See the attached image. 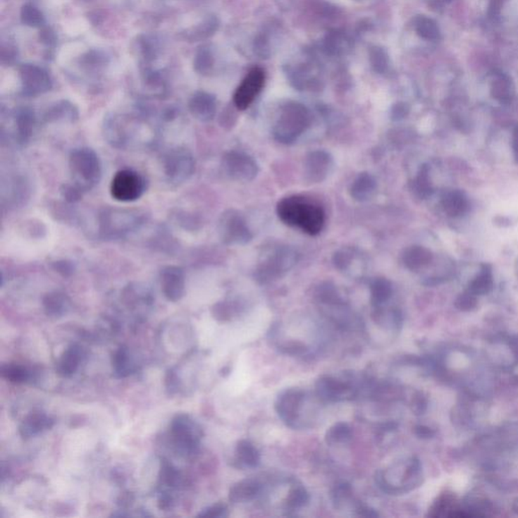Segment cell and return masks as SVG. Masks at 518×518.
<instances>
[{"label": "cell", "mask_w": 518, "mask_h": 518, "mask_svg": "<svg viewBox=\"0 0 518 518\" xmlns=\"http://www.w3.org/2000/svg\"><path fill=\"white\" fill-rule=\"evenodd\" d=\"M147 118L142 113H111L104 121V139L111 147L118 150L150 145L155 141V134L147 124Z\"/></svg>", "instance_id": "1"}, {"label": "cell", "mask_w": 518, "mask_h": 518, "mask_svg": "<svg viewBox=\"0 0 518 518\" xmlns=\"http://www.w3.org/2000/svg\"><path fill=\"white\" fill-rule=\"evenodd\" d=\"M276 214L283 224L298 228L310 236L321 233L326 219L319 204L301 196L283 197L276 206Z\"/></svg>", "instance_id": "2"}, {"label": "cell", "mask_w": 518, "mask_h": 518, "mask_svg": "<svg viewBox=\"0 0 518 518\" xmlns=\"http://www.w3.org/2000/svg\"><path fill=\"white\" fill-rule=\"evenodd\" d=\"M145 221V213L140 210L106 208L97 215V233L102 239L117 240L138 231Z\"/></svg>", "instance_id": "3"}, {"label": "cell", "mask_w": 518, "mask_h": 518, "mask_svg": "<svg viewBox=\"0 0 518 518\" xmlns=\"http://www.w3.org/2000/svg\"><path fill=\"white\" fill-rule=\"evenodd\" d=\"M311 124L312 115L305 104L298 101H285L280 106L273 124V138L278 143L290 145L306 133Z\"/></svg>", "instance_id": "4"}, {"label": "cell", "mask_w": 518, "mask_h": 518, "mask_svg": "<svg viewBox=\"0 0 518 518\" xmlns=\"http://www.w3.org/2000/svg\"><path fill=\"white\" fill-rule=\"evenodd\" d=\"M72 183L83 192H90L101 183V161L94 150L88 147L75 148L68 160Z\"/></svg>", "instance_id": "5"}, {"label": "cell", "mask_w": 518, "mask_h": 518, "mask_svg": "<svg viewBox=\"0 0 518 518\" xmlns=\"http://www.w3.org/2000/svg\"><path fill=\"white\" fill-rule=\"evenodd\" d=\"M298 260L299 253L290 246L280 245L269 248L259 260L255 278L262 285L273 282L291 271Z\"/></svg>", "instance_id": "6"}, {"label": "cell", "mask_w": 518, "mask_h": 518, "mask_svg": "<svg viewBox=\"0 0 518 518\" xmlns=\"http://www.w3.org/2000/svg\"><path fill=\"white\" fill-rule=\"evenodd\" d=\"M162 169L167 183L178 187L189 181L194 175L196 160L187 148H171L162 157Z\"/></svg>", "instance_id": "7"}, {"label": "cell", "mask_w": 518, "mask_h": 518, "mask_svg": "<svg viewBox=\"0 0 518 518\" xmlns=\"http://www.w3.org/2000/svg\"><path fill=\"white\" fill-rule=\"evenodd\" d=\"M202 429L189 415L180 414L171 424V440L180 455L190 457L197 454L202 438Z\"/></svg>", "instance_id": "8"}, {"label": "cell", "mask_w": 518, "mask_h": 518, "mask_svg": "<svg viewBox=\"0 0 518 518\" xmlns=\"http://www.w3.org/2000/svg\"><path fill=\"white\" fill-rule=\"evenodd\" d=\"M147 189L146 180L138 171L122 169L113 176L111 183V196L120 203H134L138 201Z\"/></svg>", "instance_id": "9"}, {"label": "cell", "mask_w": 518, "mask_h": 518, "mask_svg": "<svg viewBox=\"0 0 518 518\" xmlns=\"http://www.w3.org/2000/svg\"><path fill=\"white\" fill-rule=\"evenodd\" d=\"M221 241L228 246H243L252 240V230L238 211L230 209L221 215L218 223Z\"/></svg>", "instance_id": "10"}, {"label": "cell", "mask_w": 518, "mask_h": 518, "mask_svg": "<svg viewBox=\"0 0 518 518\" xmlns=\"http://www.w3.org/2000/svg\"><path fill=\"white\" fill-rule=\"evenodd\" d=\"M283 70L292 87L299 92H315L322 87L320 67L314 58L297 64L285 65Z\"/></svg>", "instance_id": "11"}, {"label": "cell", "mask_w": 518, "mask_h": 518, "mask_svg": "<svg viewBox=\"0 0 518 518\" xmlns=\"http://www.w3.org/2000/svg\"><path fill=\"white\" fill-rule=\"evenodd\" d=\"M222 168L230 180L249 183L257 178L259 166L257 160L247 153L232 150L222 158Z\"/></svg>", "instance_id": "12"}, {"label": "cell", "mask_w": 518, "mask_h": 518, "mask_svg": "<svg viewBox=\"0 0 518 518\" xmlns=\"http://www.w3.org/2000/svg\"><path fill=\"white\" fill-rule=\"evenodd\" d=\"M22 94L25 97H37L47 94L53 87L50 73L39 65L25 63L18 67Z\"/></svg>", "instance_id": "13"}, {"label": "cell", "mask_w": 518, "mask_h": 518, "mask_svg": "<svg viewBox=\"0 0 518 518\" xmlns=\"http://www.w3.org/2000/svg\"><path fill=\"white\" fill-rule=\"evenodd\" d=\"M264 83H266V72L264 69L257 67L248 72L247 75L234 92L233 102L237 110H247L264 90Z\"/></svg>", "instance_id": "14"}, {"label": "cell", "mask_w": 518, "mask_h": 518, "mask_svg": "<svg viewBox=\"0 0 518 518\" xmlns=\"http://www.w3.org/2000/svg\"><path fill=\"white\" fill-rule=\"evenodd\" d=\"M305 393L300 389H287L276 398L275 409L278 417L288 426L298 428Z\"/></svg>", "instance_id": "15"}, {"label": "cell", "mask_w": 518, "mask_h": 518, "mask_svg": "<svg viewBox=\"0 0 518 518\" xmlns=\"http://www.w3.org/2000/svg\"><path fill=\"white\" fill-rule=\"evenodd\" d=\"M316 394L323 402L352 400L357 395V386L331 376H323L316 383Z\"/></svg>", "instance_id": "16"}, {"label": "cell", "mask_w": 518, "mask_h": 518, "mask_svg": "<svg viewBox=\"0 0 518 518\" xmlns=\"http://www.w3.org/2000/svg\"><path fill=\"white\" fill-rule=\"evenodd\" d=\"M11 137L18 146H25L32 140L38 126V117L32 109L22 106L11 113Z\"/></svg>", "instance_id": "17"}, {"label": "cell", "mask_w": 518, "mask_h": 518, "mask_svg": "<svg viewBox=\"0 0 518 518\" xmlns=\"http://www.w3.org/2000/svg\"><path fill=\"white\" fill-rule=\"evenodd\" d=\"M334 166L332 155L325 150L311 151L304 160V176L310 183H320L328 178Z\"/></svg>", "instance_id": "18"}, {"label": "cell", "mask_w": 518, "mask_h": 518, "mask_svg": "<svg viewBox=\"0 0 518 518\" xmlns=\"http://www.w3.org/2000/svg\"><path fill=\"white\" fill-rule=\"evenodd\" d=\"M160 285L165 298L178 302L185 294V271L178 266H167L160 271Z\"/></svg>", "instance_id": "19"}, {"label": "cell", "mask_w": 518, "mask_h": 518, "mask_svg": "<svg viewBox=\"0 0 518 518\" xmlns=\"http://www.w3.org/2000/svg\"><path fill=\"white\" fill-rule=\"evenodd\" d=\"M136 51L140 69L155 68L164 52V42L156 35H141L136 41Z\"/></svg>", "instance_id": "20"}, {"label": "cell", "mask_w": 518, "mask_h": 518, "mask_svg": "<svg viewBox=\"0 0 518 518\" xmlns=\"http://www.w3.org/2000/svg\"><path fill=\"white\" fill-rule=\"evenodd\" d=\"M190 115L201 123H209L217 113V99L215 95L204 90H199L190 97L189 101Z\"/></svg>", "instance_id": "21"}, {"label": "cell", "mask_w": 518, "mask_h": 518, "mask_svg": "<svg viewBox=\"0 0 518 518\" xmlns=\"http://www.w3.org/2000/svg\"><path fill=\"white\" fill-rule=\"evenodd\" d=\"M354 47V42L343 30H330L322 39L321 50L329 57H343Z\"/></svg>", "instance_id": "22"}, {"label": "cell", "mask_w": 518, "mask_h": 518, "mask_svg": "<svg viewBox=\"0 0 518 518\" xmlns=\"http://www.w3.org/2000/svg\"><path fill=\"white\" fill-rule=\"evenodd\" d=\"M42 120L46 124H74L79 120L78 108L71 101L62 99L51 104Z\"/></svg>", "instance_id": "23"}, {"label": "cell", "mask_w": 518, "mask_h": 518, "mask_svg": "<svg viewBox=\"0 0 518 518\" xmlns=\"http://www.w3.org/2000/svg\"><path fill=\"white\" fill-rule=\"evenodd\" d=\"M144 92L153 99H164L168 94V83L162 71L157 68L140 69Z\"/></svg>", "instance_id": "24"}, {"label": "cell", "mask_w": 518, "mask_h": 518, "mask_svg": "<svg viewBox=\"0 0 518 518\" xmlns=\"http://www.w3.org/2000/svg\"><path fill=\"white\" fill-rule=\"evenodd\" d=\"M378 183L375 176L369 173H359L350 187V197L359 203L371 201L377 194Z\"/></svg>", "instance_id": "25"}, {"label": "cell", "mask_w": 518, "mask_h": 518, "mask_svg": "<svg viewBox=\"0 0 518 518\" xmlns=\"http://www.w3.org/2000/svg\"><path fill=\"white\" fill-rule=\"evenodd\" d=\"M220 27V20L217 16L214 15H208L204 16V20L194 27L185 30L181 32L183 39L195 43V42L204 41V39H210L217 32Z\"/></svg>", "instance_id": "26"}, {"label": "cell", "mask_w": 518, "mask_h": 518, "mask_svg": "<svg viewBox=\"0 0 518 518\" xmlns=\"http://www.w3.org/2000/svg\"><path fill=\"white\" fill-rule=\"evenodd\" d=\"M441 206L448 217L457 218L468 213L470 203L463 190H450L441 196Z\"/></svg>", "instance_id": "27"}, {"label": "cell", "mask_w": 518, "mask_h": 518, "mask_svg": "<svg viewBox=\"0 0 518 518\" xmlns=\"http://www.w3.org/2000/svg\"><path fill=\"white\" fill-rule=\"evenodd\" d=\"M402 261L409 271H419L431 266L433 262V254L428 248L413 245L404 250Z\"/></svg>", "instance_id": "28"}, {"label": "cell", "mask_w": 518, "mask_h": 518, "mask_svg": "<svg viewBox=\"0 0 518 518\" xmlns=\"http://www.w3.org/2000/svg\"><path fill=\"white\" fill-rule=\"evenodd\" d=\"M54 421L44 412H32L23 420L20 434L24 440L34 438L42 432L50 429Z\"/></svg>", "instance_id": "29"}, {"label": "cell", "mask_w": 518, "mask_h": 518, "mask_svg": "<svg viewBox=\"0 0 518 518\" xmlns=\"http://www.w3.org/2000/svg\"><path fill=\"white\" fill-rule=\"evenodd\" d=\"M490 92L495 101L502 104H510L514 97V83L508 74L503 72L495 73L490 87Z\"/></svg>", "instance_id": "30"}, {"label": "cell", "mask_w": 518, "mask_h": 518, "mask_svg": "<svg viewBox=\"0 0 518 518\" xmlns=\"http://www.w3.org/2000/svg\"><path fill=\"white\" fill-rule=\"evenodd\" d=\"M262 486L259 481L245 479L236 483L229 491V500L232 503H245L257 498L261 492Z\"/></svg>", "instance_id": "31"}, {"label": "cell", "mask_w": 518, "mask_h": 518, "mask_svg": "<svg viewBox=\"0 0 518 518\" xmlns=\"http://www.w3.org/2000/svg\"><path fill=\"white\" fill-rule=\"evenodd\" d=\"M83 350L78 345H72L64 350L57 362L56 371L61 377L68 378L75 374L82 361Z\"/></svg>", "instance_id": "32"}, {"label": "cell", "mask_w": 518, "mask_h": 518, "mask_svg": "<svg viewBox=\"0 0 518 518\" xmlns=\"http://www.w3.org/2000/svg\"><path fill=\"white\" fill-rule=\"evenodd\" d=\"M44 310L49 317H62L70 309V300L64 292L54 291L49 292L43 299Z\"/></svg>", "instance_id": "33"}, {"label": "cell", "mask_w": 518, "mask_h": 518, "mask_svg": "<svg viewBox=\"0 0 518 518\" xmlns=\"http://www.w3.org/2000/svg\"><path fill=\"white\" fill-rule=\"evenodd\" d=\"M415 34L424 41L436 42L441 39V32L438 23L426 16H417L412 20Z\"/></svg>", "instance_id": "34"}, {"label": "cell", "mask_w": 518, "mask_h": 518, "mask_svg": "<svg viewBox=\"0 0 518 518\" xmlns=\"http://www.w3.org/2000/svg\"><path fill=\"white\" fill-rule=\"evenodd\" d=\"M236 462L240 468L255 469L259 466L260 455L249 440H242L236 445Z\"/></svg>", "instance_id": "35"}, {"label": "cell", "mask_w": 518, "mask_h": 518, "mask_svg": "<svg viewBox=\"0 0 518 518\" xmlns=\"http://www.w3.org/2000/svg\"><path fill=\"white\" fill-rule=\"evenodd\" d=\"M216 56L211 45H203L197 49L194 59V69L202 76H209L214 72Z\"/></svg>", "instance_id": "36"}, {"label": "cell", "mask_w": 518, "mask_h": 518, "mask_svg": "<svg viewBox=\"0 0 518 518\" xmlns=\"http://www.w3.org/2000/svg\"><path fill=\"white\" fill-rule=\"evenodd\" d=\"M493 278L492 266L488 264H482L479 273L469 283L468 291L475 296L488 294L493 288Z\"/></svg>", "instance_id": "37"}, {"label": "cell", "mask_w": 518, "mask_h": 518, "mask_svg": "<svg viewBox=\"0 0 518 518\" xmlns=\"http://www.w3.org/2000/svg\"><path fill=\"white\" fill-rule=\"evenodd\" d=\"M110 59L104 51L90 50L81 56L79 65L87 73H99L108 66Z\"/></svg>", "instance_id": "38"}, {"label": "cell", "mask_w": 518, "mask_h": 518, "mask_svg": "<svg viewBox=\"0 0 518 518\" xmlns=\"http://www.w3.org/2000/svg\"><path fill=\"white\" fill-rule=\"evenodd\" d=\"M371 303L375 308H381L389 302L393 295L392 283L385 278H377L369 285Z\"/></svg>", "instance_id": "39"}, {"label": "cell", "mask_w": 518, "mask_h": 518, "mask_svg": "<svg viewBox=\"0 0 518 518\" xmlns=\"http://www.w3.org/2000/svg\"><path fill=\"white\" fill-rule=\"evenodd\" d=\"M412 190L420 199H428L433 194V185L431 178V168L428 165H422L417 178L412 181Z\"/></svg>", "instance_id": "40"}, {"label": "cell", "mask_w": 518, "mask_h": 518, "mask_svg": "<svg viewBox=\"0 0 518 518\" xmlns=\"http://www.w3.org/2000/svg\"><path fill=\"white\" fill-rule=\"evenodd\" d=\"M369 61L376 73L384 75L390 70V56L383 46L373 45L369 49Z\"/></svg>", "instance_id": "41"}, {"label": "cell", "mask_w": 518, "mask_h": 518, "mask_svg": "<svg viewBox=\"0 0 518 518\" xmlns=\"http://www.w3.org/2000/svg\"><path fill=\"white\" fill-rule=\"evenodd\" d=\"M20 22L25 27L32 29H43L46 27V18L41 9L31 2L25 4L20 8Z\"/></svg>", "instance_id": "42"}, {"label": "cell", "mask_w": 518, "mask_h": 518, "mask_svg": "<svg viewBox=\"0 0 518 518\" xmlns=\"http://www.w3.org/2000/svg\"><path fill=\"white\" fill-rule=\"evenodd\" d=\"M352 428L350 425L345 422H338L327 431L325 434V441L327 445H340V443H348L352 440Z\"/></svg>", "instance_id": "43"}, {"label": "cell", "mask_w": 518, "mask_h": 518, "mask_svg": "<svg viewBox=\"0 0 518 518\" xmlns=\"http://www.w3.org/2000/svg\"><path fill=\"white\" fill-rule=\"evenodd\" d=\"M113 368L116 377L125 378L129 376L132 371L130 364L129 350L125 346H121L113 357Z\"/></svg>", "instance_id": "44"}, {"label": "cell", "mask_w": 518, "mask_h": 518, "mask_svg": "<svg viewBox=\"0 0 518 518\" xmlns=\"http://www.w3.org/2000/svg\"><path fill=\"white\" fill-rule=\"evenodd\" d=\"M1 375L9 382L16 384H23L27 382L30 378V371L20 364H4L1 366Z\"/></svg>", "instance_id": "45"}, {"label": "cell", "mask_w": 518, "mask_h": 518, "mask_svg": "<svg viewBox=\"0 0 518 518\" xmlns=\"http://www.w3.org/2000/svg\"><path fill=\"white\" fill-rule=\"evenodd\" d=\"M309 499H310V497H309L305 488L302 486L292 488L291 491L288 494L287 499H285V507L290 510H300V508L304 507L308 504Z\"/></svg>", "instance_id": "46"}, {"label": "cell", "mask_w": 518, "mask_h": 518, "mask_svg": "<svg viewBox=\"0 0 518 518\" xmlns=\"http://www.w3.org/2000/svg\"><path fill=\"white\" fill-rule=\"evenodd\" d=\"M271 37L266 32H259L254 37L252 42V50L254 54L261 59H267L273 53L271 49Z\"/></svg>", "instance_id": "47"}, {"label": "cell", "mask_w": 518, "mask_h": 518, "mask_svg": "<svg viewBox=\"0 0 518 518\" xmlns=\"http://www.w3.org/2000/svg\"><path fill=\"white\" fill-rule=\"evenodd\" d=\"M180 473L173 468V464L167 461L162 462L160 470V481L162 485L167 487H175L180 482Z\"/></svg>", "instance_id": "48"}, {"label": "cell", "mask_w": 518, "mask_h": 518, "mask_svg": "<svg viewBox=\"0 0 518 518\" xmlns=\"http://www.w3.org/2000/svg\"><path fill=\"white\" fill-rule=\"evenodd\" d=\"M18 49L15 44L11 41L2 42L1 46V62L6 66H11L18 61Z\"/></svg>", "instance_id": "49"}, {"label": "cell", "mask_w": 518, "mask_h": 518, "mask_svg": "<svg viewBox=\"0 0 518 518\" xmlns=\"http://www.w3.org/2000/svg\"><path fill=\"white\" fill-rule=\"evenodd\" d=\"M60 194L67 203L76 204L82 199L85 192L78 187H76L74 183H66V185H62L61 189H60Z\"/></svg>", "instance_id": "50"}, {"label": "cell", "mask_w": 518, "mask_h": 518, "mask_svg": "<svg viewBox=\"0 0 518 518\" xmlns=\"http://www.w3.org/2000/svg\"><path fill=\"white\" fill-rule=\"evenodd\" d=\"M52 267L56 273L64 276V278L71 276L75 271V266H74L73 262L68 261V260H58V261L53 262Z\"/></svg>", "instance_id": "51"}, {"label": "cell", "mask_w": 518, "mask_h": 518, "mask_svg": "<svg viewBox=\"0 0 518 518\" xmlns=\"http://www.w3.org/2000/svg\"><path fill=\"white\" fill-rule=\"evenodd\" d=\"M227 507L224 504H215L204 508L199 513V517H227Z\"/></svg>", "instance_id": "52"}, {"label": "cell", "mask_w": 518, "mask_h": 518, "mask_svg": "<svg viewBox=\"0 0 518 518\" xmlns=\"http://www.w3.org/2000/svg\"><path fill=\"white\" fill-rule=\"evenodd\" d=\"M410 106L406 102L399 101L392 106L390 111V117L393 121H401L409 115Z\"/></svg>", "instance_id": "53"}, {"label": "cell", "mask_w": 518, "mask_h": 518, "mask_svg": "<svg viewBox=\"0 0 518 518\" xmlns=\"http://www.w3.org/2000/svg\"><path fill=\"white\" fill-rule=\"evenodd\" d=\"M39 39H41L42 44L47 48V50H51V49L54 48L56 41H57L55 32L48 27L41 29V32H39Z\"/></svg>", "instance_id": "54"}, {"label": "cell", "mask_w": 518, "mask_h": 518, "mask_svg": "<svg viewBox=\"0 0 518 518\" xmlns=\"http://www.w3.org/2000/svg\"><path fill=\"white\" fill-rule=\"evenodd\" d=\"M280 352L285 354L300 355L307 352L305 345L300 343H290L280 347Z\"/></svg>", "instance_id": "55"}, {"label": "cell", "mask_w": 518, "mask_h": 518, "mask_svg": "<svg viewBox=\"0 0 518 518\" xmlns=\"http://www.w3.org/2000/svg\"><path fill=\"white\" fill-rule=\"evenodd\" d=\"M475 295L471 294V292L469 291L464 292V294L461 295V296L459 297V299H457V305L459 306L460 308L470 309L471 307L475 306Z\"/></svg>", "instance_id": "56"}, {"label": "cell", "mask_w": 518, "mask_h": 518, "mask_svg": "<svg viewBox=\"0 0 518 518\" xmlns=\"http://www.w3.org/2000/svg\"><path fill=\"white\" fill-rule=\"evenodd\" d=\"M504 1L505 0H490L489 9H488L490 18H497L500 15Z\"/></svg>", "instance_id": "57"}, {"label": "cell", "mask_w": 518, "mask_h": 518, "mask_svg": "<svg viewBox=\"0 0 518 518\" xmlns=\"http://www.w3.org/2000/svg\"><path fill=\"white\" fill-rule=\"evenodd\" d=\"M357 515L364 517H378V513L373 508L368 507L364 504L359 503L357 505Z\"/></svg>", "instance_id": "58"}, {"label": "cell", "mask_w": 518, "mask_h": 518, "mask_svg": "<svg viewBox=\"0 0 518 518\" xmlns=\"http://www.w3.org/2000/svg\"><path fill=\"white\" fill-rule=\"evenodd\" d=\"M512 150L515 161L518 164V126L514 128L512 133Z\"/></svg>", "instance_id": "59"}, {"label": "cell", "mask_w": 518, "mask_h": 518, "mask_svg": "<svg viewBox=\"0 0 518 518\" xmlns=\"http://www.w3.org/2000/svg\"><path fill=\"white\" fill-rule=\"evenodd\" d=\"M443 2H445V4H450V2L452 1V0H443Z\"/></svg>", "instance_id": "60"}, {"label": "cell", "mask_w": 518, "mask_h": 518, "mask_svg": "<svg viewBox=\"0 0 518 518\" xmlns=\"http://www.w3.org/2000/svg\"><path fill=\"white\" fill-rule=\"evenodd\" d=\"M515 267H517V276H518V259H517V264H515Z\"/></svg>", "instance_id": "61"}]
</instances>
